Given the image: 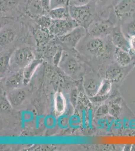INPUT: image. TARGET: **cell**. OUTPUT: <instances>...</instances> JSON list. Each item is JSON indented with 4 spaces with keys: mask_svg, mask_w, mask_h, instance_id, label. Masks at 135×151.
<instances>
[{
    "mask_svg": "<svg viewBox=\"0 0 135 151\" xmlns=\"http://www.w3.org/2000/svg\"><path fill=\"white\" fill-rule=\"evenodd\" d=\"M68 8L71 18L78 26L86 30L97 20L98 13L93 0L84 5H69Z\"/></svg>",
    "mask_w": 135,
    "mask_h": 151,
    "instance_id": "obj_1",
    "label": "cell"
},
{
    "mask_svg": "<svg viewBox=\"0 0 135 151\" xmlns=\"http://www.w3.org/2000/svg\"><path fill=\"white\" fill-rule=\"evenodd\" d=\"M76 48L86 55L101 56L105 53L106 44L103 38L94 37L87 35L82 38Z\"/></svg>",
    "mask_w": 135,
    "mask_h": 151,
    "instance_id": "obj_2",
    "label": "cell"
},
{
    "mask_svg": "<svg viewBox=\"0 0 135 151\" xmlns=\"http://www.w3.org/2000/svg\"><path fill=\"white\" fill-rule=\"evenodd\" d=\"M34 59V55L31 48L27 47H21L12 52L10 65L17 71L22 70Z\"/></svg>",
    "mask_w": 135,
    "mask_h": 151,
    "instance_id": "obj_3",
    "label": "cell"
},
{
    "mask_svg": "<svg viewBox=\"0 0 135 151\" xmlns=\"http://www.w3.org/2000/svg\"><path fill=\"white\" fill-rule=\"evenodd\" d=\"M87 35V30L84 27L78 26L65 35L56 37V40L62 47L73 48L77 47L82 38Z\"/></svg>",
    "mask_w": 135,
    "mask_h": 151,
    "instance_id": "obj_4",
    "label": "cell"
},
{
    "mask_svg": "<svg viewBox=\"0 0 135 151\" xmlns=\"http://www.w3.org/2000/svg\"><path fill=\"white\" fill-rule=\"evenodd\" d=\"M77 26L78 25L71 17L60 20L52 19L49 31L53 37H59L70 32Z\"/></svg>",
    "mask_w": 135,
    "mask_h": 151,
    "instance_id": "obj_5",
    "label": "cell"
},
{
    "mask_svg": "<svg viewBox=\"0 0 135 151\" xmlns=\"http://www.w3.org/2000/svg\"><path fill=\"white\" fill-rule=\"evenodd\" d=\"M21 0H1V17L15 19L21 17Z\"/></svg>",
    "mask_w": 135,
    "mask_h": 151,
    "instance_id": "obj_6",
    "label": "cell"
},
{
    "mask_svg": "<svg viewBox=\"0 0 135 151\" xmlns=\"http://www.w3.org/2000/svg\"><path fill=\"white\" fill-rule=\"evenodd\" d=\"M114 27L108 21L96 20L91 24L87 30V35L94 37H105L111 35Z\"/></svg>",
    "mask_w": 135,
    "mask_h": 151,
    "instance_id": "obj_7",
    "label": "cell"
},
{
    "mask_svg": "<svg viewBox=\"0 0 135 151\" xmlns=\"http://www.w3.org/2000/svg\"><path fill=\"white\" fill-rule=\"evenodd\" d=\"M23 14L31 19H36L43 15H48L43 8L41 0H24L21 5Z\"/></svg>",
    "mask_w": 135,
    "mask_h": 151,
    "instance_id": "obj_8",
    "label": "cell"
},
{
    "mask_svg": "<svg viewBox=\"0 0 135 151\" xmlns=\"http://www.w3.org/2000/svg\"><path fill=\"white\" fill-rule=\"evenodd\" d=\"M58 65L64 72L71 77L76 75L80 70V65L76 58L68 52H63Z\"/></svg>",
    "mask_w": 135,
    "mask_h": 151,
    "instance_id": "obj_9",
    "label": "cell"
},
{
    "mask_svg": "<svg viewBox=\"0 0 135 151\" xmlns=\"http://www.w3.org/2000/svg\"><path fill=\"white\" fill-rule=\"evenodd\" d=\"M15 19H12L1 24V35H0V44L1 47H5L10 45L15 40L17 36L16 26L11 24V22Z\"/></svg>",
    "mask_w": 135,
    "mask_h": 151,
    "instance_id": "obj_10",
    "label": "cell"
},
{
    "mask_svg": "<svg viewBox=\"0 0 135 151\" xmlns=\"http://www.w3.org/2000/svg\"><path fill=\"white\" fill-rule=\"evenodd\" d=\"M103 80L97 76L92 73L86 74L84 76L83 86L86 94L92 98L97 94L101 85Z\"/></svg>",
    "mask_w": 135,
    "mask_h": 151,
    "instance_id": "obj_11",
    "label": "cell"
},
{
    "mask_svg": "<svg viewBox=\"0 0 135 151\" xmlns=\"http://www.w3.org/2000/svg\"><path fill=\"white\" fill-rule=\"evenodd\" d=\"M114 10L120 20L131 17L135 12V1L123 0L116 6Z\"/></svg>",
    "mask_w": 135,
    "mask_h": 151,
    "instance_id": "obj_12",
    "label": "cell"
},
{
    "mask_svg": "<svg viewBox=\"0 0 135 151\" xmlns=\"http://www.w3.org/2000/svg\"><path fill=\"white\" fill-rule=\"evenodd\" d=\"M27 94L25 90L16 88L10 90L7 95V99L11 106L14 108H19L25 102Z\"/></svg>",
    "mask_w": 135,
    "mask_h": 151,
    "instance_id": "obj_13",
    "label": "cell"
},
{
    "mask_svg": "<svg viewBox=\"0 0 135 151\" xmlns=\"http://www.w3.org/2000/svg\"><path fill=\"white\" fill-rule=\"evenodd\" d=\"M111 35V41L116 47L130 52V42L123 35L120 26H117L114 27Z\"/></svg>",
    "mask_w": 135,
    "mask_h": 151,
    "instance_id": "obj_14",
    "label": "cell"
},
{
    "mask_svg": "<svg viewBox=\"0 0 135 151\" xmlns=\"http://www.w3.org/2000/svg\"><path fill=\"white\" fill-rule=\"evenodd\" d=\"M111 89V82L108 79H104L101 83L97 94L91 99L94 102L104 101L108 97Z\"/></svg>",
    "mask_w": 135,
    "mask_h": 151,
    "instance_id": "obj_15",
    "label": "cell"
},
{
    "mask_svg": "<svg viewBox=\"0 0 135 151\" xmlns=\"http://www.w3.org/2000/svg\"><path fill=\"white\" fill-rule=\"evenodd\" d=\"M121 65L118 64L112 65L106 70V79L111 83H117L121 81L123 76V72Z\"/></svg>",
    "mask_w": 135,
    "mask_h": 151,
    "instance_id": "obj_16",
    "label": "cell"
},
{
    "mask_svg": "<svg viewBox=\"0 0 135 151\" xmlns=\"http://www.w3.org/2000/svg\"><path fill=\"white\" fill-rule=\"evenodd\" d=\"M24 82L23 70H18L7 78L5 82L6 87L10 90L18 88Z\"/></svg>",
    "mask_w": 135,
    "mask_h": 151,
    "instance_id": "obj_17",
    "label": "cell"
},
{
    "mask_svg": "<svg viewBox=\"0 0 135 151\" xmlns=\"http://www.w3.org/2000/svg\"><path fill=\"white\" fill-rule=\"evenodd\" d=\"M114 55L117 63L121 67H127L132 62V57L130 52L117 47L115 48Z\"/></svg>",
    "mask_w": 135,
    "mask_h": 151,
    "instance_id": "obj_18",
    "label": "cell"
},
{
    "mask_svg": "<svg viewBox=\"0 0 135 151\" xmlns=\"http://www.w3.org/2000/svg\"><path fill=\"white\" fill-rule=\"evenodd\" d=\"M41 59H35L30 62L26 67L24 68L23 70L24 83H27L30 80L33 75L36 71V69L42 63Z\"/></svg>",
    "mask_w": 135,
    "mask_h": 151,
    "instance_id": "obj_19",
    "label": "cell"
},
{
    "mask_svg": "<svg viewBox=\"0 0 135 151\" xmlns=\"http://www.w3.org/2000/svg\"><path fill=\"white\" fill-rule=\"evenodd\" d=\"M48 15L53 20L68 19L70 18L68 7H60L51 9Z\"/></svg>",
    "mask_w": 135,
    "mask_h": 151,
    "instance_id": "obj_20",
    "label": "cell"
},
{
    "mask_svg": "<svg viewBox=\"0 0 135 151\" xmlns=\"http://www.w3.org/2000/svg\"><path fill=\"white\" fill-rule=\"evenodd\" d=\"M54 106L56 113L62 114L65 111L66 107V101L61 92H58L54 97Z\"/></svg>",
    "mask_w": 135,
    "mask_h": 151,
    "instance_id": "obj_21",
    "label": "cell"
},
{
    "mask_svg": "<svg viewBox=\"0 0 135 151\" xmlns=\"http://www.w3.org/2000/svg\"><path fill=\"white\" fill-rule=\"evenodd\" d=\"M108 111L113 116L118 117L120 116L121 111V106L120 104V100L117 99L108 105Z\"/></svg>",
    "mask_w": 135,
    "mask_h": 151,
    "instance_id": "obj_22",
    "label": "cell"
},
{
    "mask_svg": "<svg viewBox=\"0 0 135 151\" xmlns=\"http://www.w3.org/2000/svg\"><path fill=\"white\" fill-rule=\"evenodd\" d=\"M12 53H5L1 57V73L2 74L6 71L8 67L10 65V60Z\"/></svg>",
    "mask_w": 135,
    "mask_h": 151,
    "instance_id": "obj_23",
    "label": "cell"
},
{
    "mask_svg": "<svg viewBox=\"0 0 135 151\" xmlns=\"http://www.w3.org/2000/svg\"><path fill=\"white\" fill-rule=\"evenodd\" d=\"M70 0H50V10L60 7H68Z\"/></svg>",
    "mask_w": 135,
    "mask_h": 151,
    "instance_id": "obj_24",
    "label": "cell"
},
{
    "mask_svg": "<svg viewBox=\"0 0 135 151\" xmlns=\"http://www.w3.org/2000/svg\"><path fill=\"white\" fill-rule=\"evenodd\" d=\"M109 113L108 111V105L104 104L100 107L96 112V114L98 116H103Z\"/></svg>",
    "mask_w": 135,
    "mask_h": 151,
    "instance_id": "obj_25",
    "label": "cell"
},
{
    "mask_svg": "<svg viewBox=\"0 0 135 151\" xmlns=\"http://www.w3.org/2000/svg\"><path fill=\"white\" fill-rule=\"evenodd\" d=\"M92 0H70L69 5H84L90 2Z\"/></svg>",
    "mask_w": 135,
    "mask_h": 151,
    "instance_id": "obj_26",
    "label": "cell"
},
{
    "mask_svg": "<svg viewBox=\"0 0 135 151\" xmlns=\"http://www.w3.org/2000/svg\"><path fill=\"white\" fill-rule=\"evenodd\" d=\"M94 3L95 4L96 10L98 8L102 9L109 2V0H93Z\"/></svg>",
    "mask_w": 135,
    "mask_h": 151,
    "instance_id": "obj_27",
    "label": "cell"
},
{
    "mask_svg": "<svg viewBox=\"0 0 135 151\" xmlns=\"http://www.w3.org/2000/svg\"><path fill=\"white\" fill-rule=\"evenodd\" d=\"M130 53H135V35L132 36L130 40Z\"/></svg>",
    "mask_w": 135,
    "mask_h": 151,
    "instance_id": "obj_28",
    "label": "cell"
},
{
    "mask_svg": "<svg viewBox=\"0 0 135 151\" xmlns=\"http://www.w3.org/2000/svg\"><path fill=\"white\" fill-rule=\"evenodd\" d=\"M128 29L129 32L132 34H135V21L131 23L128 26Z\"/></svg>",
    "mask_w": 135,
    "mask_h": 151,
    "instance_id": "obj_29",
    "label": "cell"
},
{
    "mask_svg": "<svg viewBox=\"0 0 135 151\" xmlns=\"http://www.w3.org/2000/svg\"><path fill=\"white\" fill-rule=\"evenodd\" d=\"M132 146L131 145H126L125 146V148H123V150H125V151H130V150H131V149H132Z\"/></svg>",
    "mask_w": 135,
    "mask_h": 151,
    "instance_id": "obj_30",
    "label": "cell"
},
{
    "mask_svg": "<svg viewBox=\"0 0 135 151\" xmlns=\"http://www.w3.org/2000/svg\"><path fill=\"white\" fill-rule=\"evenodd\" d=\"M131 150H132V151H135V145H132Z\"/></svg>",
    "mask_w": 135,
    "mask_h": 151,
    "instance_id": "obj_31",
    "label": "cell"
}]
</instances>
